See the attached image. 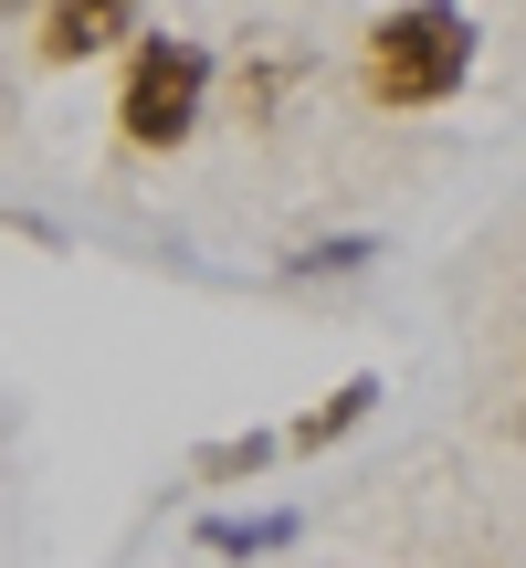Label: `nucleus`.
<instances>
[{
	"mask_svg": "<svg viewBox=\"0 0 526 568\" xmlns=\"http://www.w3.org/2000/svg\"><path fill=\"white\" fill-rule=\"evenodd\" d=\"M474 11L464 0H401V11L368 32V53H358V74H368V95L380 105H401V116H422V105H453L474 84Z\"/></svg>",
	"mask_w": 526,
	"mask_h": 568,
	"instance_id": "f257e3e1",
	"label": "nucleus"
},
{
	"mask_svg": "<svg viewBox=\"0 0 526 568\" xmlns=\"http://www.w3.org/2000/svg\"><path fill=\"white\" fill-rule=\"evenodd\" d=\"M211 42L190 32H148L138 53H127V95H117V126L127 148H148V159H169V148H190V126L211 116Z\"/></svg>",
	"mask_w": 526,
	"mask_h": 568,
	"instance_id": "f03ea898",
	"label": "nucleus"
},
{
	"mask_svg": "<svg viewBox=\"0 0 526 568\" xmlns=\"http://www.w3.org/2000/svg\"><path fill=\"white\" fill-rule=\"evenodd\" d=\"M148 0H42V63H95L105 42L138 32Z\"/></svg>",
	"mask_w": 526,
	"mask_h": 568,
	"instance_id": "7ed1b4c3",
	"label": "nucleus"
},
{
	"mask_svg": "<svg viewBox=\"0 0 526 568\" xmlns=\"http://www.w3.org/2000/svg\"><path fill=\"white\" fill-rule=\"evenodd\" d=\"M305 537L295 506H253V516H201V558H284Z\"/></svg>",
	"mask_w": 526,
	"mask_h": 568,
	"instance_id": "20e7f679",
	"label": "nucleus"
},
{
	"mask_svg": "<svg viewBox=\"0 0 526 568\" xmlns=\"http://www.w3.org/2000/svg\"><path fill=\"white\" fill-rule=\"evenodd\" d=\"M368 410H380V379L358 368V379H337L316 410H305V422H284V453H326V443H347V432H358Z\"/></svg>",
	"mask_w": 526,
	"mask_h": 568,
	"instance_id": "39448f33",
	"label": "nucleus"
},
{
	"mask_svg": "<svg viewBox=\"0 0 526 568\" xmlns=\"http://www.w3.org/2000/svg\"><path fill=\"white\" fill-rule=\"evenodd\" d=\"M274 453H284V432H263V422H253V432H222V443L190 453V485H253Z\"/></svg>",
	"mask_w": 526,
	"mask_h": 568,
	"instance_id": "423d86ee",
	"label": "nucleus"
},
{
	"mask_svg": "<svg viewBox=\"0 0 526 568\" xmlns=\"http://www.w3.org/2000/svg\"><path fill=\"white\" fill-rule=\"evenodd\" d=\"M358 264H380V243H368V232H347V243H305V253H295L284 274L305 284V274H358Z\"/></svg>",
	"mask_w": 526,
	"mask_h": 568,
	"instance_id": "0eeeda50",
	"label": "nucleus"
},
{
	"mask_svg": "<svg viewBox=\"0 0 526 568\" xmlns=\"http://www.w3.org/2000/svg\"><path fill=\"white\" fill-rule=\"evenodd\" d=\"M0 11H21V0H0Z\"/></svg>",
	"mask_w": 526,
	"mask_h": 568,
	"instance_id": "6e6552de",
	"label": "nucleus"
}]
</instances>
